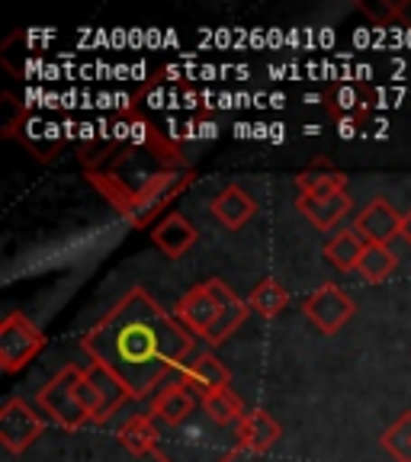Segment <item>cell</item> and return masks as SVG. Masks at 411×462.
<instances>
[{
    "label": "cell",
    "instance_id": "obj_1",
    "mask_svg": "<svg viewBox=\"0 0 411 462\" xmlns=\"http://www.w3.org/2000/svg\"><path fill=\"white\" fill-rule=\"evenodd\" d=\"M100 142L80 144L87 183L132 228H148L196 180L181 142L142 116H119Z\"/></svg>",
    "mask_w": 411,
    "mask_h": 462
},
{
    "label": "cell",
    "instance_id": "obj_2",
    "mask_svg": "<svg viewBox=\"0 0 411 462\" xmlns=\"http://www.w3.org/2000/svg\"><path fill=\"white\" fill-rule=\"evenodd\" d=\"M90 363L123 379L132 398L152 395L167 373L193 360V334L152 292L132 286L80 340Z\"/></svg>",
    "mask_w": 411,
    "mask_h": 462
},
{
    "label": "cell",
    "instance_id": "obj_3",
    "mask_svg": "<svg viewBox=\"0 0 411 462\" xmlns=\"http://www.w3.org/2000/svg\"><path fill=\"white\" fill-rule=\"evenodd\" d=\"M173 315L181 318V325L206 346H219L245 325V318L251 315V305L229 282L212 276V280H202L193 289H187Z\"/></svg>",
    "mask_w": 411,
    "mask_h": 462
},
{
    "label": "cell",
    "instance_id": "obj_4",
    "mask_svg": "<svg viewBox=\"0 0 411 462\" xmlns=\"http://www.w3.org/2000/svg\"><path fill=\"white\" fill-rule=\"evenodd\" d=\"M241 456L238 447V430L219 427L216 420L206 418V411L193 414L187 424L181 427H161L158 440V462H231Z\"/></svg>",
    "mask_w": 411,
    "mask_h": 462
},
{
    "label": "cell",
    "instance_id": "obj_5",
    "mask_svg": "<svg viewBox=\"0 0 411 462\" xmlns=\"http://www.w3.org/2000/svg\"><path fill=\"white\" fill-rule=\"evenodd\" d=\"M36 404L39 411H45V418L55 420L61 430H80L87 424H97V414H100V398H97L90 375L74 363L58 369L39 389Z\"/></svg>",
    "mask_w": 411,
    "mask_h": 462
},
{
    "label": "cell",
    "instance_id": "obj_6",
    "mask_svg": "<svg viewBox=\"0 0 411 462\" xmlns=\"http://www.w3.org/2000/svg\"><path fill=\"white\" fill-rule=\"evenodd\" d=\"M45 350V334L23 311H10L0 321V373H20Z\"/></svg>",
    "mask_w": 411,
    "mask_h": 462
},
{
    "label": "cell",
    "instance_id": "obj_7",
    "mask_svg": "<svg viewBox=\"0 0 411 462\" xmlns=\"http://www.w3.org/2000/svg\"><path fill=\"white\" fill-rule=\"evenodd\" d=\"M45 418L23 395H10L0 404V443L10 456L26 453L42 437Z\"/></svg>",
    "mask_w": 411,
    "mask_h": 462
},
{
    "label": "cell",
    "instance_id": "obj_8",
    "mask_svg": "<svg viewBox=\"0 0 411 462\" xmlns=\"http://www.w3.org/2000/svg\"><path fill=\"white\" fill-rule=\"evenodd\" d=\"M303 315L309 325L318 328V334L334 337V334L350 321V315H354V299L347 296L341 286H332V282H328V286L315 289V292L305 299Z\"/></svg>",
    "mask_w": 411,
    "mask_h": 462
},
{
    "label": "cell",
    "instance_id": "obj_9",
    "mask_svg": "<svg viewBox=\"0 0 411 462\" xmlns=\"http://www.w3.org/2000/svg\"><path fill=\"white\" fill-rule=\"evenodd\" d=\"M402 228H405V212H398L383 196L369 199L354 222V231L367 245H386V247L396 238H402Z\"/></svg>",
    "mask_w": 411,
    "mask_h": 462
},
{
    "label": "cell",
    "instance_id": "obj_10",
    "mask_svg": "<svg viewBox=\"0 0 411 462\" xmlns=\"http://www.w3.org/2000/svg\"><path fill=\"white\" fill-rule=\"evenodd\" d=\"M200 404H202L200 395H196L193 389H187V385L177 379V383L164 385V389L154 395L148 414H152L158 427H181V424H187L196 411H200Z\"/></svg>",
    "mask_w": 411,
    "mask_h": 462
},
{
    "label": "cell",
    "instance_id": "obj_11",
    "mask_svg": "<svg viewBox=\"0 0 411 462\" xmlns=\"http://www.w3.org/2000/svg\"><path fill=\"white\" fill-rule=\"evenodd\" d=\"M181 383L187 385V389H193L202 402V398L212 395V392L229 389L231 373L222 366V360H219L212 350H202V354H196L193 360L187 363V369L181 373Z\"/></svg>",
    "mask_w": 411,
    "mask_h": 462
},
{
    "label": "cell",
    "instance_id": "obj_12",
    "mask_svg": "<svg viewBox=\"0 0 411 462\" xmlns=\"http://www.w3.org/2000/svg\"><path fill=\"white\" fill-rule=\"evenodd\" d=\"M210 212L229 231H238L254 218V212H257V199H254L245 187H238V183H229V187L219 189V193L212 196Z\"/></svg>",
    "mask_w": 411,
    "mask_h": 462
},
{
    "label": "cell",
    "instance_id": "obj_13",
    "mask_svg": "<svg viewBox=\"0 0 411 462\" xmlns=\"http://www.w3.org/2000/svg\"><path fill=\"white\" fill-rule=\"evenodd\" d=\"M196 238H200L196 225L190 222L187 216H181V212H167V216L152 228L154 247H158V251L164 254V257H171V260L183 257V254L196 245Z\"/></svg>",
    "mask_w": 411,
    "mask_h": 462
},
{
    "label": "cell",
    "instance_id": "obj_14",
    "mask_svg": "<svg viewBox=\"0 0 411 462\" xmlns=\"http://www.w3.org/2000/svg\"><path fill=\"white\" fill-rule=\"evenodd\" d=\"M350 196L334 193V196H296V209L303 218H309V225H315L318 231H334V225L344 222V216L350 212Z\"/></svg>",
    "mask_w": 411,
    "mask_h": 462
},
{
    "label": "cell",
    "instance_id": "obj_15",
    "mask_svg": "<svg viewBox=\"0 0 411 462\" xmlns=\"http://www.w3.org/2000/svg\"><path fill=\"white\" fill-rule=\"evenodd\" d=\"M283 437L280 424H276L274 418H270L264 408H251L248 411V418L238 424V447L241 453H267V449H274V443Z\"/></svg>",
    "mask_w": 411,
    "mask_h": 462
},
{
    "label": "cell",
    "instance_id": "obj_16",
    "mask_svg": "<svg viewBox=\"0 0 411 462\" xmlns=\"http://www.w3.org/2000/svg\"><path fill=\"white\" fill-rule=\"evenodd\" d=\"M119 443L129 449L132 456L145 459V456H154L158 453V440H161V427L154 424V418L148 411H138L119 427Z\"/></svg>",
    "mask_w": 411,
    "mask_h": 462
},
{
    "label": "cell",
    "instance_id": "obj_17",
    "mask_svg": "<svg viewBox=\"0 0 411 462\" xmlns=\"http://www.w3.org/2000/svg\"><path fill=\"white\" fill-rule=\"evenodd\" d=\"M87 375H90V383H94L97 389V398H100V414H97V424H103V420L113 418L119 408H123L126 402H129V389L123 385V379L119 375H113L107 366H100V363H90L87 366Z\"/></svg>",
    "mask_w": 411,
    "mask_h": 462
},
{
    "label": "cell",
    "instance_id": "obj_18",
    "mask_svg": "<svg viewBox=\"0 0 411 462\" xmlns=\"http://www.w3.org/2000/svg\"><path fill=\"white\" fill-rule=\"evenodd\" d=\"M296 189L299 196H334L347 193V173L332 167L328 161H315L312 167L296 173Z\"/></svg>",
    "mask_w": 411,
    "mask_h": 462
},
{
    "label": "cell",
    "instance_id": "obj_19",
    "mask_svg": "<svg viewBox=\"0 0 411 462\" xmlns=\"http://www.w3.org/2000/svg\"><path fill=\"white\" fill-rule=\"evenodd\" d=\"M202 411H206V418H210V420H216L219 427L238 430V424L248 418V411H251V408H245L241 395L229 385V389H219V392H212V395L202 398Z\"/></svg>",
    "mask_w": 411,
    "mask_h": 462
},
{
    "label": "cell",
    "instance_id": "obj_20",
    "mask_svg": "<svg viewBox=\"0 0 411 462\" xmlns=\"http://www.w3.org/2000/svg\"><path fill=\"white\" fill-rule=\"evenodd\" d=\"M363 247H367V241L357 235L354 228L350 231H338L332 241L325 245V260L332 263L334 270H341V273H350V270L360 267V257H363Z\"/></svg>",
    "mask_w": 411,
    "mask_h": 462
},
{
    "label": "cell",
    "instance_id": "obj_21",
    "mask_svg": "<svg viewBox=\"0 0 411 462\" xmlns=\"http://www.w3.org/2000/svg\"><path fill=\"white\" fill-rule=\"evenodd\" d=\"M248 305H251L254 315L260 318H276L286 311L289 305V296L286 289L280 286V282L274 280V276H264V280L257 282V286L251 289V296H248Z\"/></svg>",
    "mask_w": 411,
    "mask_h": 462
},
{
    "label": "cell",
    "instance_id": "obj_22",
    "mask_svg": "<svg viewBox=\"0 0 411 462\" xmlns=\"http://www.w3.org/2000/svg\"><path fill=\"white\" fill-rule=\"evenodd\" d=\"M398 270V257L392 254V247L386 245H367L363 247V257H360V267L357 273L363 276L367 282H386L392 273Z\"/></svg>",
    "mask_w": 411,
    "mask_h": 462
},
{
    "label": "cell",
    "instance_id": "obj_23",
    "mask_svg": "<svg viewBox=\"0 0 411 462\" xmlns=\"http://www.w3.org/2000/svg\"><path fill=\"white\" fill-rule=\"evenodd\" d=\"M379 447L396 462H411V411H405L392 427H386L379 437Z\"/></svg>",
    "mask_w": 411,
    "mask_h": 462
},
{
    "label": "cell",
    "instance_id": "obj_24",
    "mask_svg": "<svg viewBox=\"0 0 411 462\" xmlns=\"http://www.w3.org/2000/svg\"><path fill=\"white\" fill-rule=\"evenodd\" d=\"M360 14H367L373 26H396L398 23L396 4H386V0H360Z\"/></svg>",
    "mask_w": 411,
    "mask_h": 462
},
{
    "label": "cell",
    "instance_id": "obj_25",
    "mask_svg": "<svg viewBox=\"0 0 411 462\" xmlns=\"http://www.w3.org/2000/svg\"><path fill=\"white\" fill-rule=\"evenodd\" d=\"M396 10H398V23L411 26V0H396Z\"/></svg>",
    "mask_w": 411,
    "mask_h": 462
},
{
    "label": "cell",
    "instance_id": "obj_26",
    "mask_svg": "<svg viewBox=\"0 0 411 462\" xmlns=\"http://www.w3.org/2000/svg\"><path fill=\"white\" fill-rule=\"evenodd\" d=\"M402 238L408 241V247H411V209L405 212V228H402Z\"/></svg>",
    "mask_w": 411,
    "mask_h": 462
}]
</instances>
